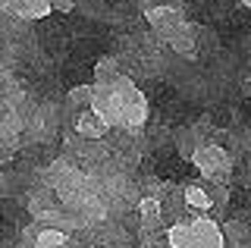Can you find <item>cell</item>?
I'll list each match as a JSON object with an SVG mask.
<instances>
[{
    "label": "cell",
    "mask_w": 251,
    "mask_h": 248,
    "mask_svg": "<svg viewBox=\"0 0 251 248\" xmlns=\"http://www.w3.org/2000/svg\"><path fill=\"white\" fill-rule=\"evenodd\" d=\"M148 95H151V110L157 120L163 123H185L188 116H192V107L185 104V98L179 95L176 88H170V85L157 82V85H145Z\"/></svg>",
    "instance_id": "obj_1"
},
{
    "label": "cell",
    "mask_w": 251,
    "mask_h": 248,
    "mask_svg": "<svg viewBox=\"0 0 251 248\" xmlns=\"http://www.w3.org/2000/svg\"><path fill=\"white\" fill-rule=\"evenodd\" d=\"M248 28H251V10H232L229 16L217 25V32H220L223 41H235V38L245 35Z\"/></svg>",
    "instance_id": "obj_3"
},
{
    "label": "cell",
    "mask_w": 251,
    "mask_h": 248,
    "mask_svg": "<svg viewBox=\"0 0 251 248\" xmlns=\"http://www.w3.org/2000/svg\"><path fill=\"white\" fill-rule=\"evenodd\" d=\"M251 204V192L248 189H235L232 192V207H248Z\"/></svg>",
    "instance_id": "obj_4"
},
{
    "label": "cell",
    "mask_w": 251,
    "mask_h": 248,
    "mask_svg": "<svg viewBox=\"0 0 251 248\" xmlns=\"http://www.w3.org/2000/svg\"><path fill=\"white\" fill-rule=\"evenodd\" d=\"M245 113H248V116H251V100H245Z\"/></svg>",
    "instance_id": "obj_5"
},
{
    "label": "cell",
    "mask_w": 251,
    "mask_h": 248,
    "mask_svg": "<svg viewBox=\"0 0 251 248\" xmlns=\"http://www.w3.org/2000/svg\"><path fill=\"white\" fill-rule=\"evenodd\" d=\"M148 167H151L160 179H195V176H198V170L188 164V160L176 157L173 151H163V154H157V157L145 160V170Z\"/></svg>",
    "instance_id": "obj_2"
}]
</instances>
